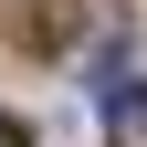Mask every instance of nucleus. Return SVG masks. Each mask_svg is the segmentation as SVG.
Segmentation results:
<instances>
[{"label": "nucleus", "instance_id": "obj_1", "mask_svg": "<svg viewBox=\"0 0 147 147\" xmlns=\"http://www.w3.org/2000/svg\"><path fill=\"white\" fill-rule=\"evenodd\" d=\"M105 137L116 147H147V84H105Z\"/></svg>", "mask_w": 147, "mask_h": 147}, {"label": "nucleus", "instance_id": "obj_2", "mask_svg": "<svg viewBox=\"0 0 147 147\" xmlns=\"http://www.w3.org/2000/svg\"><path fill=\"white\" fill-rule=\"evenodd\" d=\"M0 147H32V137H21V116H0Z\"/></svg>", "mask_w": 147, "mask_h": 147}]
</instances>
